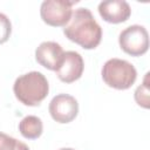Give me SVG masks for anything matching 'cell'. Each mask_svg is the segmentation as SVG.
Returning a JSON list of instances; mask_svg holds the SVG:
<instances>
[{
	"label": "cell",
	"mask_w": 150,
	"mask_h": 150,
	"mask_svg": "<svg viewBox=\"0 0 150 150\" xmlns=\"http://www.w3.org/2000/svg\"><path fill=\"white\" fill-rule=\"evenodd\" d=\"M66 38L84 49L96 48L102 40V28L88 8H77L73 12L69 22L63 28Z\"/></svg>",
	"instance_id": "6da1fadb"
},
{
	"label": "cell",
	"mask_w": 150,
	"mask_h": 150,
	"mask_svg": "<svg viewBox=\"0 0 150 150\" xmlns=\"http://www.w3.org/2000/svg\"><path fill=\"white\" fill-rule=\"evenodd\" d=\"M15 97L25 105H39L48 95L49 84L40 71H29L19 76L13 86Z\"/></svg>",
	"instance_id": "7a4b0ae2"
},
{
	"label": "cell",
	"mask_w": 150,
	"mask_h": 150,
	"mask_svg": "<svg viewBox=\"0 0 150 150\" xmlns=\"http://www.w3.org/2000/svg\"><path fill=\"white\" fill-rule=\"evenodd\" d=\"M102 79L104 83L114 89H129L137 79L136 68L122 59H110L102 67Z\"/></svg>",
	"instance_id": "3957f363"
},
{
	"label": "cell",
	"mask_w": 150,
	"mask_h": 150,
	"mask_svg": "<svg viewBox=\"0 0 150 150\" xmlns=\"http://www.w3.org/2000/svg\"><path fill=\"white\" fill-rule=\"evenodd\" d=\"M118 43L124 53L131 56H141L149 49L148 30L141 25H131L121 32Z\"/></svg>",
	"instance_id": "277c9868"
},
{
	"label": "cell",
	"mask_w": 150,
	"mask_h": 150,
	"mask_svg": "<svg viewBox=\"0 0 150 150\" xmlns=\"http://www.w3.org/2000/svg\"><path fill=\"white\" fill-rule=\"evenodd\" d=\"M77 1L46 0L40 6V15L45 23L52 27L66 26L73 14V6Z\"/></svg>",
	"instance_id": "5b68a950"
},
{
	"label": "cell",
	"mask_w": 150,
	"mask_h": 150,
	"mask_svg": "<svg viewBox=\"0 0 150 150\" xmlns=\"http://www.w3.org/2000/svg\"><path fill=\"white\" fill-rule=\"evenodd\" d=\"M52 118L57 123H69L79 114V103L76 98L68 94L54 96L48 107Z\"/></svg>",
	"instance_id": "8992f818"
},
{
	"label": "cell",
	"mask_w": 150,
	"mask_h": 150,
	"mask_svg": "<svg viewBox=\"0 0 150 150\" xmlns=\"http://www.w3.org/2000/svg\"><path fill=\"white\" fill-rule=\"evenodd\" d=\"M84 69V62L82 56L74 50L64 52L62 62L56 70V75L60 81L64 83H71L79 80Z\"/></svg>",
	"instance_id": "52a82bcc"
},
{
	"label": "cell",
	"mask_w": 150,
	"mask_h": 150,
	"mask_svg": "<svg viewBox=\"0 0 150 150\" xmlns=\"http://www.w3.org/2000/svg\"><path fill=\"white\" fill-rule=\"evenodd\" d=\"M63 54L64 52L57 42L45 41L35 49V60L40 66L56 71L62 62Z\"/></svg>",
	"instance_id": "ba28073f"
},
{
	"label": "cell",
	"mask_w": 150,
	"mask_h": 150,
	"mask_svg": "<svg viewBox=\"0 0 150 150\" xmlns=\"http://www.w3.org/2000/svg\"><path fill=\"white\" fill-rule=\"evenodd\" d=\"M101 18L109 23H121L131 15V8L124 0H107L98 4Z\"/></svg>",
	"instance_id": "9c48e42d"
},
{
	"label": "cell",
	"mask_w": 150,
	"mask_h": 150,
	"mask_svg": "<svg viewBox=\"0 0 150 150\" xmlns=\"http://www.w3.org/2000/svg\"><path fill=\"white\" fill-rule=\"evenodd\" d=\"M19 131L27 139L39 138L43 131V124L41 118L34 115H28L23 117L19 123Z\"/></svg>",
	"instance_id": "30bf717a"
},
{
	"label": "cell",
	"mask_w": 150,
	"mask_h": 150,
	"mask_svg": "<svg viewBox=\"0 0 150 150\" xmlns=\"http://www.w3.org/2000/svg\"><path fill=\"white\" fill-rule=\"evenodd\" d=\"M135 101L136 103L142 107L148 109L150 105V100H149V73L145 74V77L143 80V83L137 87L135 90Z\"/></svg>",
	"instance_id": "8fae6325"
},
{
	"label": "cell",
	"mask_w": 150,
	"mask_h": 150,
	"mask_svg": "<svg viewBox=\"0 0 150 150\" xmlns=\"http://www.w3.org/2000/svg\"><path fill=\"white\" fill-rule=\"evenodd\" d=\"M12 33V23L7 15L4 13H0V45L5 43Z\"/></svg>",
	"instance_id": "7c38bea8"
},
{
	"label": "cell",
	"mask_w": 150,
	"mask_h": 150,
	"mask_svg": "<svg viewBox=\"0 0 150 150\" xmlns=\"http://www.w3.org/2000/svg\"><path fill=\"white\" fill-rule=\"evenodd\" d=\"M19 142L20 141L15 139L14 137H11L0 131V150H16Z\"/></svg>",
	"instance_id": "4fadbf2b"
},
{
	"label": "cell",
	"mask_w": 150,
	"mask_h": 150,
	"mask_svg": "<svg viewBox=\"0 0 150 150\" xmlns=\"http://www.w3.org/2000/svg\"><path fill=\"white\" fill-rule=\"evenodd\" d=\"M16 150H29V148L23 143V142H19V145H18V149Z\"/></svg>",
	"instance_id": "5bb4252c"
},
{
	"label": "cell",
	"mask_w": 150,
	"mask_h": 150,
	"mask_svg": "<svg viewBox=\"0 0 150 150\" xmlns=\"http://www.w3.org/2000/svg\"><path fill=\"white\" fill-rule=\"evenodd\" d=\"M59 150H75V149H73V148H61Z\"/></svg>",
	"instance_id": "9a60e30c"
}]
</instances>
